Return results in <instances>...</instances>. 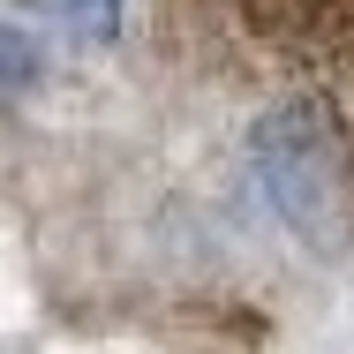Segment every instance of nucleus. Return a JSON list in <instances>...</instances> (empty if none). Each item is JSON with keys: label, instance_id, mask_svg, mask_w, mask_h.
I'll list each match as a JSON object with an SVG mask.
<instances>
[{"label": "nucleus", "instance_id": "nucleus-1", "mask_svg": "<svg viewBox=\"0 0 354 354\" xmlns=\"http://www.w3.org/2000/svg\"><path fill=\"white\" fill-rule=\"evenodd\" d=\"M212 15L286 75L279 98L309 106L354 166V0H218Z\"/></svg>", "mask_w": 354, "mask_h": 354}, {"label": "nucleus", "instance_id": "nucleus-2", "mask_svg": "<svg viewBox=\"0 0 354 354\" xmlns=\"http://www.w3.org/2000/svg\"><path fill=\"white\" fill-rule=\"evenodd\" d=\"M249 174L272 196V212L309 241V249H347L354 241V166L347 143L332 136L309 106L272 98L249 129Z\"/></svg>", "mask_w": 354, "mask_h": 354}, {"label": "nucleus", "instance_id": "nucleus-3", "mask_svg": "<svg viewBox=\"0 0 354 354\" xmlns=\"http://www.w3.org/2000/svg\"><path fill=\"white\" fill-rule=\"evenodd\" d=\"M46 30H61L68 46H106V38H121V23H129V0H23Z\"/></svg>", "mask_w": 354, "mask_h": 354}, {"label": "nucleus", "instance_id": "nucleus-4", "mask_svg": "<svg viewBox=\"0 0 354 354\" xmlns=\"http://www.w3.org/2000/svg\"><path fill=\"white\" fill-rule=\"evenodd\" d=\"M30 75H38V53H30V38H23L15 23H0V98L30 91Z\"/></svg>", "mask_w": 354, "mask_h": 354}]
</instances>
